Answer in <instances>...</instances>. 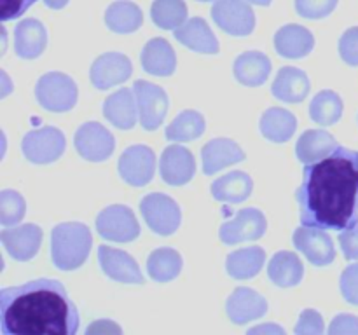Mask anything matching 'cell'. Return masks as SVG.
<instances>
[{"label": "cell", "instance_id": "5bb4252c", "mask_svg": "<svg viewBox=\"0 0 358 335\" xmlns=\"http://www.w3.org/2000/svg\"><path fill=\"white\" fill-rule=\"evenodd\" d=\"M131 72V61L124 54L108 52L100 56L91 66V82L98 89H108L115 84L124 82Z\"/></svg>", "mask_w": 358, "mask_h": 335}, {"label": "cell", "instance_id": "e0dca14e", "mask_svg": "<svg viewBox=\"0 0 358 335\" xmlns=\"http://www.w3.org/2000/svg\"><path fill=\"white\" fill-rule=\"evenodd\" d=\"M192 154L180 145H171L161 156V177L170 185H185L194 177Z\"/></svg>", "mask_w": 358, "mask_h": 335}, {"label": "cell", "instance_id": "8992f818", "mask_svg": "<svg viewBox=\"0 0 358 335\" xmlns=\"http://www.w3.org/2000/svg\"><path fill=\"white\" fill-rule=\"evenodd\" d=\"M212 17L224 31L238 37L250 35L255 28V16L247 0H217Z\"/></svg>", "mask_w": 358, "mask_h": 335}, {"label": "cell", "instance_id": "44dd1931", "mask_svg": "<svg viewBox=\"0 0 358 335\" xmlns=\"http://www.w3.org/2000/svg\"><path fill=\"white\" fill-rule=\"evenodd\" d=\"M203 171L206 174L217 173L229 164L240 163L245 159V152L240 149L238 143L227 138H215L206 143L203 149Z\"/></svg>", "mask_w": 358, "mask_h": 335}, {"label": "cell", "instance_id": "4316f807", "mask_svg": "<svg viewBox=\"0 0 358 335\" xmlns=\"http://www.w3.org/2000/svg\"><path fill=\"white\" fill-rule=\"evenodd\" d=\"M338 147L339 145L332 138L331 133L322 131V129H310V131L303 133V136L297 142L296 154L301 163L310 164L322 159V157L329 156Z\"/></svg>", "mask_w": 358, "mask_h": 335}, {"label": "cell", "instance_id": "7c38bea8", "mask_svg": "<svg viewBox=\"0 0 358 335\" xmlns=\"http://www.w3.org/2000/svg\"><path fill=\"white\" fill-rule=\"evenodd\" d=\"M294 246L299 251L306 255L308 260L313 265L324 267L329 265L336 257L334 244L332 239L327 236L324 229H317V227H299L294 232Z\"/></svg>", "mask_w": 358, "mask_h": 335}, {"label": "cell", "instance_id": "83f0119b", "mask_svg": "<svg viewBox=\"0 0 358 335\" xmlns=\"http://www.w3.org/2000/svg\"><path fill=\"white\" fill-rule=\"evenodd\" d=\"M268 274L275 285L289 288V286L297 285L303 279L304 269L296 253H292V251H280L269 262Z\"/></svg>", "mask_w": 358, "mask_h": 335}, {"label": "cell", "instance_id": "e575fe53", "mask_svg": "<svg viewBox=\"0 0 358 335\" xmlns=\"http://www.w3.org/2000/svg\"><path fill=\"white\" fill-rule=\"evenodd\" d=\"M205 131V119L199 112L185 110L168 126L166 138L171 142H191Z\"/></svg>", "mask_w": 358, "mask_h": 335}, {"label": "cell", "instance_id": "7a4b0ae2", "mask_svg": "<svg viewBox=\"0 0 358 335\" xmlns=\"http://www.w3.org/2000/svg\"><path fill=\"white\" fill-rule=\"evenodd\" d=\"M0 320L6 335H72L79 330L76 304L65 286L52 279L3 288Z\"/></svg>", "mask_w": 358, "mask_h": 335}, {"label": "cell", "instance_id": "60d3db41", "mask_svg": "<svg viewBox=\"0 0 358 335\" xmlns=\"http://www.w3.org/2000/svg\"><path fill=\"white\" fill-rule=\"evenodd\" d=\"M37 0H0V17L2 21L16 20V17L23 16L24 10Z\"/></svg>", "mask_w": 358, "mask_h": 335}, {"label": "cell", "instance_id": "ba28073f", "mask_svg": "<svg viewBox=\"0 0 358 335\" xmlns=\"http://www.w3.org/2000/svg\"><path fill=\"white\" fill-rule=\"evenodd\" d=\"M98 234L105 239L128 243L140 236V225L135 215L126 206H110L105 208L96 218Z\"/></svg>", "mask_w": 358, "mask_h": 335}, {"label": "cell", "instance_id": "8fae6325", "mask_svg": "<svg viewBox=\"0 0 358 335\" xmlns=\"http://www.w3.org/2000/svg\"><path fill=\"white\" fill-rule=\"evenodd\" d=\"M154 168H156V156L145 145L129 147L119 159V173L129 185L135 187H143L152 180Z\"/></svg>", "mask_w": 358, "mask_h": 335}, {"label": "cell", "instance_id": "7dc6e473", "mask_svg": "<svg viewBox=\"0 0 358 335\" xmlns=\"http://www.w3.org/2000/svg\"><path fill=\"white\" fill-rule=\"evenodd\" d=\"M45 6L51 7V9H62V7L66 6V2L69 0H44Z\"/></svg>", "mask_w": 358, "mask_h": 335}, {"label": "cell", "instance_id": "9c48e42d", "mask_svg": "<svg viewBox=\"0 0 358 335\" xmlns=\"http://www.w3.org/2000/svg\"><path fill=\"white\" fill-rule=\"evenodd\" d=\"M133 93L136 96L138 105L140 122L147 131L157 129L163 122L168 110V96L159 86L145 82V80H136L133 86Z\"/></svg>", "mask_w": 358, "mask_h": 335}, {"label": "cell", "instance_id": "4dcf8cb0", "mask_svg": "<svg viewBox=\"0 0 358 335\" xmlns=\"http://www.w3.org/2000/svg\"><path fill=\"white\" fill-rule=\"evenodd\" d=\"M266 262V253L262 248L252 246L238 250L227 257V272L231 278L248 279L257 274Z\"/></svg>", "mask_w": 358, "mask_h": 335}, {"label": "cell", "instance_id": "f35d334b", "mask_svg": "<svg viewBox=\"0 0 358 335\" xmlns=\"http://www.w3.org/2000/svg\"><path fill=\"white\" fill-rule=\"evenodd\" d=\"M339 54L348 65L358 66V27L345 31L339 40Z\"/></svg>", "mask_w": 358, "mask_h": 335}, {"label": "cell", "instance_id": "b9f144b4", "mask_svg": "<svg viewBox=\"0 0 358 335\" xmlns=\"http://www.w3.org/2000/svg\"><path fill=\"white\" fill-rule=\"evenodd\" d=\"M324 332V320L317 311H304L301 314L299 325L296 327V334H322Z\"/></svg>", "mask_w": 358, "mask_h": 335}, {"label": "cell", "instance_id": "ffe728a7", "mask_svg": "<svg viewBox=\"0 0 358 335\" xmlns=\"http://www.w3.org/2000/svg\"><path fill=\"white\" fill-rule=\"evenodd\" d=\"M175 38L180 44L187 45L189 49L205 54H215L219 52V42L205 20L201 17H192L187 23L178 27L175 30Z\"/></svg>", "mask_w": 358, "mask_h": 335}, {"label": "cell", "instance_id": "7bdbcfd3", "mask_svg": "<svg viewBox=\"0 0 358 335\" xmlns=\"http://www.w3.org/2000/svg\"><path fill=\"white\" fill-rule=\"evenodd\" d=\"M339 243H341L343 253L348 260H357L358 258V223L352 229L343 230L339 236Z\"/></svg>", "mask_w": 358, "mask_h": 335}, {"label": "cell", "instance_id": "d590c367", "mask_svg": "<svg viewBox=\"0 0 358 335\" xmlns=\"http://www.w3.org/2000/svg\"><path fill=\"white\" fill-rule=\"evenodd\" d=\"M343 101L334 91H322L310 105V115L317 124L331 126L341 119Z\"/></svg>", "mask_w": 358, "mask_h": 335}, {"label": "cell", "instance_id": "ee69618b", "mask_svg": "<svg viewBox=\"0 0 358 335\" xmlns=\"http://www.w3.org/2000/svg\"><path fill=\"white\" fill-rule=\"evenodd\" d=\"M329 334H358V318L339 314L329 327Z\"/></svg>", "mask_w": 358, "mask_h": 335}, {"label": "cell", "instance_id": "cb8c5ba5", "mask_svg": "<svg viewBox=\"0 0 358 335\" xmlns=\"http://www.w3.org/2000/svg\"><path fill=\"white\" fill-rule=\"evenodd\" d=\"M175 65H177V58H175V51L168 44V40L154 38V40L147 42L142 52V66L147 73L161 77L171 75L175 72Z\"/></svg>", "mask_w": 358, "mask_h": 335}, {"label": "cell", "instance_id": "5b68a950", "mask_svg": "<svg viewBox=\"0 0 358 335\" xmlns=\"http://www.w3.org/2000/svg\"><path fill=\"white\" fill-rule=\"evenodd\" d=\"M140 209L147 225L159 236H170L180 225V208L173 199L164 194L145 195L140 202Z\"/></svg>", "mask_w": 358, "mask_h": 335}, {"label": "cell", "instance_id": "6da1fadb", "mask_svg": "<svg viewBox=\"0 0 358 335\" xmlns=\"http://www.w3.org/2000/svg\"><path fill=\"white\" fill-rule=\"evenodd\" d=\"M301 222L317 229L346 230L358 223V152L338 147L306 164L297 191Z\"/></svg>", "mask_w": 358, "mask_h": 335}, {"label": "cell", "instance_id": "484cf974", "mask_svg": "<svg viewBox=\"0 0 358 335\" xmlns=\"http://www.w3.org/2000/svg\"><path fill=\"white\" fill-rule=\"evenodd\" d=\"M136 96L129 89H121L108 96L103 103V114L108 121L121 129H131L136 122Z\"/></svg>", "mask_w": 358, "mask_h": 335}, {"label": "cell", "instance_id": "277c9868", "mask_svg": "<svg viewBox=\"0 0 358 335\" xmlns=\"http://www.w3.org/2000/svg\"><path fill=\"white\" fill-rule=\"evenodd\" d=\"M37 101L51 112H66L76 105L77 86L69 75L58 72L45 73L35 87Z\"/></svg>", "mask_w": 358, "mask_h": 335}, {"label": "cell", "instance_id": "74e56055", "mask_svg": "<svg viewBox=\"0 0 358 335\" xmlns=\"http://www.w3.org/2000/svg\"><path fill=\"white\" fill-rule=\"evenodd\" d=\"M338 6V0H296V9L299 16L310 20H320L329 16Z\"/></svg>", "mask_w": 358, "mask_h": 335}, {"label": "cell", "instance_id": "30bf717a", "mask_svg": "<svg viewBox=\"0 0 358 335\" xmlns=\"http://www.w3.org/2000/svg\"><path fill=\"white\" fill-rule=\"evenodd\" d=\"M76 149L84 159L87 161H105L112 156L115 149L114 136L98 122H87L80 126L76 133Z\"/></svg>", "mask_w": 358, "mask_h": 335}, {"label": "cell", "instance_id": "f6af8a7d", "mask_svg": "<svg viewBox=\"0 0 358 335\" xmlns=\"http://www.w3.org/2000/svg\"><path fill=\"white\" fill-rule=\"evenodd\" d=\"M94 330H98V332H110V330H117V332H121V328L115 327V325H114V323H110V321H101V323H94V325H91V327H90V332H94Z\"/></svg>", "mask_w": 358, "mask_h": 335}, {"label": "cell", "instance_id": "f1b7e54d", "mask_svg": "<svg viewBox=\"0 0 358 335\" xmlns=\"http://www.w3.org/2000/svg\"><path fill=\"white\" fill-rule=\"evenodd\" d=\"M252 178L243 171H233L213 181L212 194L217 201L241 202L252 194Z\"/></svg>", "mask_w": 358, "mask_h": 335}, {"label": "cell", "instance_id": "ab89813d", "mask_svg": "<svg viewBox=\"0 0 358 335\" xmlns=\"http://www.w3.org/2000/svg\"><path fill=\"white\" fill-rule=\"evenodd\" d=\"M341 292L350 304L358 306V264L345 269L341 276Z\"/></svg>", "mask_w": 358, "mask_h": 335}, {"label": "cell", "instance_id": "4fadbf2b", "mask_svg": "<svg viewBox=\"0 0 358 335\" xmlns=\"http://www.w3.org/2000/svg\"><path fill=\"white\" fill-rule=\"evenodd\" d=\"M266 232V216L255 208H245L236 218L222 223L220 239L226 244H236L241 241L259 239Z\"/></svg>", "mask_w": 358, "mask_h": 335}, {"label": "cell", "instance_id": "d6986e66", "mask_svg": "<svg viewBox=\"0 0 358 335\" xmlns=\"http://www.w3.org/2000/svg\"><path fill=\"white\" fill-rule=\"evenodd\" d=\"M315 45L313 34L299 24H287L275 35V47L283 58H304Z\"/></svg>", "mask_w": 358, "mask_h": 335}, {"label": "cell", "instance_id": "836d02e7", "mask_svg": "<svg viewBox=\"0 0 358 335\" xmlns=\"http://www.w3.org/2000/svg\"><path fill=\"white\" fill-rule=\"evenodd\" d=\"M150 16L163 30H177L187 17V6L184 0H154Z\"/></svg>", "mask_w": 358, "mask_h": 335}, {"label": "cell", "instance_id": "c3c4849f", "mask_svg": "<svg viewBox=\"0 0 358 335\" xmlns=\"http://www.w3.org/2000/svg\"><path fill=\"white\" fill-rule=\"evenodd\" d=\"M247 2L257 3V6H269V3H271V0H247Z\"/></svg>", "mask_w": 358, "mask_h": 335}, {"label": "cell", "instance_id": "8d00e7d4", "mask_svg": "<svg viewBox=\"0 0 358 335\" xmlns=\"http://www.w3.org/2000/svg\"><path fill=\"white\" fill-rule=\"evenodd\" d=\"M24 215V199L14 191H3L0 194V222L3 225H14Z\"/></svg>", "mask_w": 358, "mask_h": 335}, {"label": "cell", "instance_id": "9a60e30c", "mask_svg": "<svg viewBox=\"0 0 358 335\" xmlns=\"http://www.w3.org/2000/svg\"><path fill=\"white\" fill-rule=\"evenodd\" d=\"M0 236H2L7 253L21 262L34 258L42 243V229L34 223H24V225L3 230Z\"/></svg>", "mask_w": 358, "mask_h": 335}, {"label": "cell", "instance_id": "1f68e13d", "mask_svg": "<svg viewBox=\"0 0 358 335\" xmlns=\"http://www.w3.org/2000/svg\"><path fill=\"white\" fill-rule=\"evenodd\" d=\"M142 10L133 2H114L105 13V23L117 34H131L142 24Z\"/></svg>", "mask_w": 358, "mask_h": 335}, {"label": "cell", "instance_id": "d4e9b609", "mask_svg": "<svg viewBox=\"0 0 358 335\" xmlns=\"http://www.w3.org/2000/svg\"><path fill=\"white\" fill-rule=\"evenodd\" d=\"M271 73V61L266 54L250 51L234 61V77L243 86H261Z\"/></svg>", "mask_w": 358, "mask_h": 335}, {"label": "cell", "instance_id": "f546056e", "mask_svg": "<svg viewBox=\"0 0 358 335\" xmlns=\"http://www.w3.org/2000/svg\"><path fill=\"white\" fill-rule=\"evenodd\" d=\"M296 128V117L283 108H269L261 119L262 135L275 143H282L292 138Z\"/></svg>", "mask_w": 358, "mask_h": 335}, {"label": "cell", "instance_id": "2e32d148", "mask_svg": "<svg viewBox=\"0 0 358 335\" xmlns=\"http://www.w3.org/2000/svg\"><path fill=\"white\" fill-rule=\"evenodd\" d=\"M98 260H100L105 274L108 278L115 279V281L135 283V285H142L143 283L140 267L126 251L115 250V248L110 246H100L98 248Z\"/></svg>", "mask_w": 358, "mask_h": 335}, {"label": "cell", "instance_id": "7402d4cb", "mask_svg": "<svg viewBox=\"0 0 358 335\" xmlns=\"http://www.w3.org/2000/svg\"><path fill=\"white\" fill-rule=\"evenodd\" d=\"M310 79L306 73L294 66H285L273 82V94L287 103H299L310 93Z\"/></svg>", "mask_w": 358, "mask_h": 335}, {"label": "cell", "instance_id": "52a82bcc", "mask_svg": "<svg viewBox=\"0 0 358 335\" xmlns=\"http://www.w3.org/2000/svg\"><path fill=\"white\" fill-rule=\"evenodd\" d=\"M23 154L35 164H49L65 150V136L56 128L34 129L23 138Z\"/></svg>", "mask_w": 358, "mask_h": 335}, {"label": "cell", "instance_id": "681fc988", "mask_svg": "<svg viewBox=\"0 0 358 335\" xmlns=\"http://www.w3.org/2000/svg\"><path fill=\"white\" fill-rule=\"evenodd\" d=\"M199 2H212V0H199Z\"/></svg>", "mask_w": 358, "mask_h": 335}, {"label": "cell", "instance_id": "ac0fdd59", "mask_svg": "<svg viewBox=\"0 0 358 335\" xmlns=\"http://www.w3.org/2000/svg\"><path fill=\"white\" fill-rule=\"evenodd\" d=\"M227 316L236 325H245L252 320H259L268 311V302L262 295L250 288H238L227 299Z\"/></svg>", "mask_w": 358, "mask_h": 335}, {"label": "cell", "instance_id": "603a6c76", "mask_svg": "<svg viewBox=\"0 0 358 335\" xmlns=\"http://www.w3.org/2000/svg\"><path fill=\"white\" fill-rule=\"evenodd\" d=\"M48 40V34L41 21L24 20L21 21L14 31V47L20 58L34 59L42 54Z\"/></svg>", "mask_w": 358, "mask_h": 335}, {"label": "cell", "instance_id": "bcb514c9", "mask_svg": "<svg viewBox=\"0 0 358 335\" xmlns=\"http://www.w3.org/2000/svg\"><path fill=\"white\" fill-rule=\"evenodd\" d=\"M259 332H273V334H283V328L280 327H271V325H261V327L252 328L248 334H259Z\"/></svg>", "mask_w": 358, "mask_h": 335}, {"label": "cell", "instance_id": "d6a6232c", "mask_svg": "<svg viewBox=\"0 0 358 335\" xmlns=\"http://www.w3.org/2000/svg\"><path fill=\"white\" fill-rule=\"evenodd\" d=\"M147 271L156 281H171L182 271V257L171 248H159L150 253Z\"/></svg>", "mask_w": 358, "mask_h": 335}, {"label": "cell", "instance_id": "3957f363", "mask_svg": "<svg viewBox=\"0 0 358 335\" xmlns=\"http://www.w3.org/2000/svg\"><path fill=\"white\" fill-rule=\"evenodd\" d=\"M91 232L86 225L77 222L62 223L51 234V257L62 271H73L80 267L90 257Z\"/></svg>", "mask_w": 358, "mask_h": 335}]
</instances>
